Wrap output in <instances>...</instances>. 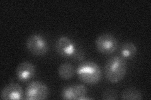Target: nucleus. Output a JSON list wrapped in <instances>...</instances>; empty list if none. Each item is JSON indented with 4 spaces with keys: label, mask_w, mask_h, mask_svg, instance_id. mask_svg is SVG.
<instances>
[{
    "label": "nucleus",
    "mask_w": 151,
    "mask_h": 100,
    "mask_svg": "<svg viewBox=\"0 0 151 100\" xmlns=\"http://www.w3.org/2000/svg\"><path fill=\"white\" fill-rule=\"evenodd\" d=\"M127 68V62L123 57L113 56L108 60L105 66L106 78L111 83L119 82L125 77Z\"/></svg>",
    "instance_id": "1"
},
{
    "label": "nucleus",
    "mask_w": 151,
    "mask_h": 100,
    "mask_svg": "<svg viewBox=\"0 0 151 100\" xmlns=\"http://www.w3.org/2000/svg\"><path fill=\"white\" fill-rule=\"evenodd\" d=\"M76 73L81 82L86 84H97L101 78V71L100 67L93 61L83 62L78 66Z\"/></svg>",
    "instance_id": "2"
},
{
    "label": "nucleus",
    "mask_w": 151,
    "mask_h": 100,
    "mask_svg": "<svg viewBox=\"0 0 151 100\" xmlns=\"http://www.w3.org/2000/svg\"><path fill=\"white\" fill-rule=\"evenodd\" d=\"M26 46L30 53L36 56L45 55L49 50V45L45 38L39 34L32 35L27 39Z\"/></svg>",
    "instance_id": "3"
},
{
    "label": "nucleus",
    "mask_w": 151,
    "mask_h": 100,
    "mask_svg": "<svg viewBox=\"0 0 151 100\" xmlns=\"http://www.w3.org/2000/svg\"><path fill=\"white\" fill-rule=\"evenodd\" d=\"M119 43L116 38L110 33H104L96 40L97 50L103 55H110L117 50Z\"/></svg>",
    "instance_id": "4"
},
{
    "label": "nucleus",
    "mask_w": 151,
    "mask_h": 100,
    "mask_svg": "<svg viewBox=\"0 0 151 100\" xmlns=\"http://www.w3.org/2000/svg\"><path fill=\"white\" fill-rule=\"evenodd\" d=\"M49 96V88L41 82H32L26 89L25 98L27 100L45 99Z\"/></svg>",
    "instance_id": "5"
},
{
    "label": "nucleus",
    "mask_w": 151,
    "mask_h": 100,
    "mask_svg": "<svg viewBox=\"0 0 151 100\" xmlns=\"http://www.w3.org/2000/svg\"><path fill=\"white\" fill-rule=\"evenodd\" d=\"M86 87L80 84L68 86L63 88L61 93L64 99H90V98L86 97Z\"/></svg>",
    "instance_id": "6"
},
{
    "label": "nucleus",
    "mask_w": 151,
    "mask_h": 100,
    "mask_svg": "<svg viewBox=\"0 0 151 100\" xmlns=\"http://www.w3.org/2000/svg\"><path fill=\"white\" fill-rule=\"evenodd\" d=\"M76 45L72 40L67 36H61L55 43V50L58 53L63 57L69 58L72 57Z\"/></svg>",
    "instance_id": "7"
},
{
    "label": "nucleus",
    "mask_w": 151,
    "mask_h": 100,
    "mask_svg": "<svg viewBox=\"0 0 151 100\" xmlns=\"http://www.w3.org/2000/svg\"><path fill=\"white\" fill-rule=\"evenodd\" d=\"M35 68L29 61H23L18 66L16 70V75L21 82H26L34 77Z\"/></svg>",
    "instance_id": "8"
},
{
    "label": "nucleus",
    "mask_w": 151,
    "mask_h": 100,
    "mask_svg": "<svg viewBox=\"0 0 151 100\" xmlns=\"http://www.w3.org/2000/svg\"><path fill=\"white\" fill-rule=\"evenodd\" d=\"M23 88L17 83H10L4 87L1 93V99H22L23 98Z\"/></svg>",
    "instance_id": "9"
},
{
    "label": "nucleus",
    "mask_w": 151,
    "mask_h": 100,
    "mask_svg": "<svg viewBox=\"0 0 151 100\" xmlns=\"http://www.w3.org/2000/svg\"><path fill=\"white\" fill-rule=\"evenodd\" d=\"M75 69L73 65L69 63L61 64L58 68V74L59 77L63 79H69L74 77Z\"/></svg>",
    "instance_id": "10"
},
{
    "label": "nucleus",
    "mask_w": 151,
    "mask_h": 100,
    "mask_svg": "<svg viewBox=\"0 0 151 100\" xmlns=\"http://www.w3.org/2000/svg\"><path fill=\"white\" fill-rule=\"evenodd\" d=\"M122 57L124 58H132L136 55L137 48L135 45L132 42H126L122 45L120 50Z\"/></svg>",
    "instance_id": "11"
},
{
    "label": "nucleus",
    "mask_w": 151,
    "mask_h": 100,
    "mask_svg": "<svg viewBox=\"0 0 151 100\" xmlns=\"http://www.w3.org/2000/svg\"><path fill=\"white\" fill-rule=\"evenodd\" d=\"M142 98V94L139 90L132 88L125 89L122 94V99L140 100Z\"/></svg>",
    "instance_id": "12"
},
{
    "label": "nucleus",
    "mask_w": 151,
    "mask_h": 100,
    "mask_svg": "<svg viewBox=\"0 0 151 100\" xmlns=\"http://www.w3.org/2000/svg\"><path fill=\"white\" fill-rule=\"evenodd\" d=\"M102 99H118V94L116 91L114 89H106L105 90L102 95Z\"/></svg>",
    "instance_id": "13"
},
{
    "label": "nucleus",
    "mask_w": 151,
    "mask_h": 100,
    "mask_svg": "<svg viewBox=\"0 0 151 100\" xmlns=\"http://www.w3.org/2000/svg\"><path fill=\"white\" fill-rule=\"evenodd\" d=\"M72 58L77 61H81L84 59V53L83 50L79 46H78L76 45V48L75 51L72 56Z\"/></svg>",
    "instance_id": "14"
}]
</instances>
